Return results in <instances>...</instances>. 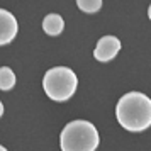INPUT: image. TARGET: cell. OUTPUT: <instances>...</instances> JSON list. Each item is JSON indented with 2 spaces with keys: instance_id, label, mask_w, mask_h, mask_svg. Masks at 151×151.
<instances>
[{
  "instance_id": "6da1fadb",
  "label": "cell",
  "mask_w": 151,
  "mask_h": 151,
  "mask_svg": "<svg viewBox=\"0 0 151 151\" xmlns=\"http://www.w3.org/2000/svg\"><path fill=\"white\" fill-rule=\"evenodd\" d=\"M116 117L124 129L141 132L151 126V99L141 92H129L119 99Z\"/></svg>"
},
{
  "instance_id": "7a4b0ae2",
  "label": "cell",
  "mask_w": 151,
  "mask_h": 151,
  "mask_svg": "<svg viewBox=\"0 0 151 151\" xmlns=\"http://www.w3.org/2000/svg\"><path fill=\"white\" fill-rule=\"evenodd\" d=\"M99 141V131L88 121H71L60 134L61 151H95Z\"/></svg>"
},
{
  "instance_id": "3957f363",
  "label": "cell",
  "mask_w": 151,
  "mask_h": 151,
  "mask_svg": "<svg viewBox=\"0 0 151 151\" xmlns=\"http://www.w3.org/2000/svg\"><path fill=\"white\" fill-rule=\"evenodd\" d=\"M76 87H78V78L75 71L66 66H55L42 78V88L46 95L55 102H65L71 99L76 92Z\"/></svg>"
},
{
  "instance_id": "277c9868",
  "label": "cell",
  "mask_w": 151,
  "mask_h": 151,
  "mask_svg": "<svg viewBox=\"0 0 151 151\" xmlns=\"http://www.w3.org/2000/svg\"><path fill=\"white\" fill-rule=\"evenodd\" d=\"M121 51V41L116 36H104L99 39L95 49H93V56L97 61H110L112 58H116V55Z\"/></svg>"
},
{
  "instance_id": "5b68a950",
  "label": "cell",
  "mask_w": 151,
  "mask_h": 151,
  "mask_svg": "<svg viewBox=\"0 0 151 151\" xmlns=\"http://www.w3.org/2000/svg\"><path fill=\"white\" fill-rule=\"evenodd\" d=\"M17 19L5 9H0V46H5L14 41L17 36Z\"/></svg>"
},
{
  "instance_id": "8992f818",
  "label": "cell",
  "mask_w": 151,
  "mask_h": 151,
  "mask_svg": "<svg viewBox=\"0 0 151 151\" xmlns=\"http://www.w3.org/2000/svg\"><path fill=\"white\" fill-rule=\"evenodd\" d=\"M42 29L49 36H58L61 34L63 29H65V21H63L61 15L58 14H48L42 21Z\"/></svg>"
},
{
  "instance_id": "52a82bcc",
  "label": "cell",
  "mask_w": 151,
  "mask_h": 151,
  "mask_svg": "<svg viewBox=\"0 0 151 151\" xmlns=\"http://www.w3.org/2000/svg\"><path fill=\"white\" fill-rule=\"evenodd\" d=\"M14 85H15L14 71L9 68V66H2V68H0V90H4V92L12 90Z\"/></svg>"
},
{
  "instance_id": "ba28073f",
  "label": "cell",
  "mask_w": 151,
  "mask_h": 151,
  "mask_svg": "<svg viewBox=\"0 0 151 151\" xmlns=\"http://www.w3.org/2000/svg\"><path fill=\"white\" fill-rule=\"evenodd\" d=\"M76 5L80 10L87 12V14H93L102 7V0H78Z\"/></svg>"
},
{
  "instance_id": "9c48e42d",
  "label": "cell",
  "mask_w": 151,
  "mask_h": 151,
  "mask_svg": "<svg viewBox=\"0 0 151 151\" xmlns=\"http://www.w3.org/2000/svg\"><path fill=\"white\" fill-rule=\"evenodd\" d=\"M2 114H4V104L0 102V117H2Z\"/></svg>"
},
{
  "instance_id": "30bf717a",
  "label": "cell",
  "mask_w": 151,
  "mask_h": 151,
  "mask_svg": "<svg viewBox=\"0 0 151 151\" xmlns=\"http://www.w3.org/2000/svg\"><path fill=\"white\" fill-rule=\"evenodd\" d=\"M148 15H150V19H151V5H150V9H148Z\"/></svg>"
},
{
  "instance_id": "8fae6325",
  "label": "cell",
  "mask_w": 151,
  "mask_h": 151,
  "mask_svg": "<svg viewBox=\"0 0 151 151\" xmlns=\"http://www.w3.org/2000/svg\"><path fill=\"white\" fill-rule=\"evenodd\" d=\"M0 151H7V150H5V148H4V146H2V144H0Z\"/></svg>"
}]
</instances>
